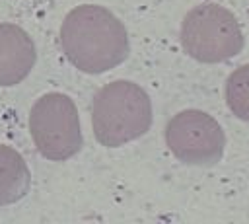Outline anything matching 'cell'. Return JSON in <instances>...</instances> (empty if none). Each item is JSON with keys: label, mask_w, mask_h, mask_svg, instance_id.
<instances>
[{"label": "cell", "mask_w": 249, "mask_h": 224, "mask_svg": "<svg viewBox=\"0 0 249 224\" xmlns=\"http://www.w3.org/2000/svg\"><path fill=\"white\" fill-rule=\"evenodd\" d=\"M226 103L235 117L249 123V64L235 68L228 76Z\"/></svg>", "instance_id": "cell-8"}, {"label": "cell", "mask_w": 249, "mask_h": 224, "mask_svg": "<svg viewBox=\"0 0 249 224\" xmlns=\"http://www.w3.org/2000/svg\"><path fill=\"white\" fill-rule=\"evenodd\" d=\"M152 125V101L144 88L128 80L105 84L91 103V127L99 144L123 146L140 138Z\"/></svg>", "instance_id": "cell-2"}, {"label": "cell", "mask_w": 249, "mask_h": 224, "mask_svg": "<svg viewBox=\"0 0 249 224\" xmlns=\"http://www.w3.org/2000/svg\"><path fill=\"white\" fill-rule=\"evenodd\" d=\"M165 142L179 162L208 168L222 160L226 136L214 117L198 109H187L167 121Z\"/></svg>", "instance_id": "cell-5"}, {"label": "cell", "mask_w": 249, "mask_h": 224, "mask_svg": "<svg viewBox=\"0 0 249 224\" xmlns=\"http://www.w3.org/2000/svg\"><path fill=\"white\" fill-rule=\"evenodd\" d=\"M37 58L35 43L27 31L14 23H0V86L19 84Z\"/></svg>", "instance_id": "cell-6"}, {"label": "cell", "mask_w": 249, "mask_h": 224, "mask_svg": "<svg viewBox=\"0 0 249 224\" xmlns=\"http://www.w3.org/2000/svg\"><path fill=\"white\" fill-rule=\"evenodd\" d=\"M183 51L198 62H224L243 49V31L235 16L214 2L187 12L181 23Z\"/></svg>", "instance_id": "cell-3"}, {"label": "cell", "mask_w": 249, "mask_h": 224, "mask_svg": "<svg viewBox=\"0 0 249 224\" xmlns=\"http://www.w3.org/2000/svg\"><path fill=\"white\" fill-rule=\"evenodd\" d=\"M60 45L66 58L88 74L119 66L130 51L123 21L95 4H82L66 14L60 25Z\"/></svg>", "instance_id": "cell-1"}, {"label": "cell", "mask_w": 249, "mask_h": 224, "mask_svg": "<svg viewBox=\"0 0 249 224\" xmlns=\"http://www.w3.org/2000/svg\"><path fill=\"white\" fill-rule=\"evenodd\" d=\"M29 168L12 146L0 144V206L18 203L29 191Z\"/></svg>", "instance_id": "cell-7"}, {"label": "cell", "mask_w": 249, "mask_h": 224, "mask_svg": "<svg viewBox=\"0 0 249 224\" xmlns=\"http://www.w3.org/2000/svg\"><path fill=\"white\" fill-rule=\"evenodd\" d=\"M29 132L37 150L54 162L68 160L82 148V131L74 101L58 92L45 93L29 113Z\"/></svg>", "instance_id": "cell-4"}]
</instances>
